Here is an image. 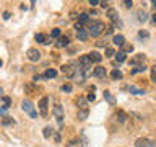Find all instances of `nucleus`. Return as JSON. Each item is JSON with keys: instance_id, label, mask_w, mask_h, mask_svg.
Returning a JSON list of instances; mask_svg holds the SVG:
<instances>
[{"instance_id": "1", "label": "nucleus", "mask_w": 156, "mask_h": 147, "mask_svg": "<svg viewBox=\"0 0 156 147\" xmlns=\"http://www.w3.org/2000/svg\"><path fill=\"white\" fill-rule=\"evenodd\" d=\"M104 29H106V26H104V23H102V21H91L88 33H91V36H99Z\"/></svg>"}, {"instance_id": "2", "label": "nucleus", "mask_w": 156, "mask_h": 147, "mask_svg": "<svg viewBox=\"0 0 156 147\" xmlns=\"http://www.w3.org/2000/svg\"><path fill=\"white\" fill-rule=\"evenodd\" d=\"M21 108H23V111L26 113V115L29 116V118H37V111L34 110V105L29 100H23V103H21Z\"/></svg>"}, {"instance_id": "3", "label": "nucleus", "mask_w": 156, "mask_h": 147, "mask_svg": "<svg viewBox=\"0 0 156 147\" xmlns=\"http://www.w3.org/2000/svg\"><path fill=\"white\" fill-rule=\"evenodd\" d=\"M76 64L75 62H70V64H65V66H62V72H63V75L68 77V78H72V77H75L76 75Z\"/></svg>"}, {"instance_id": "4", "label": "nucleus", "mask_w": 156, "mask_h": 147, "mask_svg": "<svg viewBox=\"0 0 156 147\" xmlns=\"http://www.w3.org/2000/svg\"><path fill=\"white\" fill-rule=\"evenodd\" d=\"M78 64H80V67L83 70V75L90 74V69H91V59H90V56H81L80 61H78Z\"/></svg>"}, {"instance_id": "5", "label": "nucleus", "mask_w": 156, "mask_h": 147, "mask_svg": "<svg viewBox=\"0 0 156 147\" xmlns=\"http://www.w3.org/2000/svg\"><path fill=\"white\" fill-rule=\"evenodd\" d=\"M135 147H156V141L146 139V137H140L135 141Z\"/></svg>"}, {"instance_id": "6", "label": "nucleus", "mask_w": 156, "mask_h": 147, "mask_svg": "<svg viewBox=\"0 0 156 147\" xmlns=\"http://www.w3.org/2000/svg\"><path fill=\"white\" fill-rule=\"evenodd\" d=\"M52 113H54V116H55V119H57V123H58V126H63V108L60 106V105H57V106H54V110H52Z\"/></svg>"}, {"instance_id": "7", "label": "nucleus", "mask_w": 156, "mask_h": 147, "mask_svg": "<svg viewBox=\"0 0 156 147\" xmlns=\"http://www.w3.org/2000/svg\"><path fill=\"white\" fill-rule=\"evenodd\" d=\"M47 103H49L47 95H44L41 100H39V113H41V116H44V118L47 116Z\"/></svg>"}, {"instance_id": "8", "label": "nucleus", "mask_w": 156, "mask_h": 147, "mask_svg": "<svg viewBox=\"0 0 156 147\" xmlns=\"http://www.w3.org/2000/svg\"><path fill=\"white\" fill-rule=\"evenodd\" d=\"M26 56H28V59L31 62H37L39 59H41V52H39L36 47H31V49H28V51H26Z\"/></svg>"}, {"instance_id": "9", "label": "nucleus", "mask_w": 156, "mask_h": 147, "mask_svg": "<svg viewBox=\"0 0 156 147\" xmlns=\"http://www.w3.org/2000/svg\"><path fill=\"white\" fill-rule=\"evenodd\" d=\"M88 115H90V110H88V106H81V108H78V119L80 121H85Z\"/></svg>"}, {"instance_id": "10", "label": "nucleus", "mask_w": 156, "mask_h": 147, "mask_svg": "<svg viewBox=\"0 0 156 147\" xmlns=\"http://www.w3.org/2000/svg\"><path fill=\"white\" fill-rule=\"evenodd\" d=\"M88 36H90V33L86 31L85 28H80V29H76V38L80 39V41H86Z\"/></svg>"}, {"instance_id": "11", "label": "nucleus", "mask_w": 156, "mask_h": 147, "mask_svg": "<svg viewBox=\"0 0 156 147\" xmlns=\"http://www.w3.org/2000/svg\"><path fill=\"white\" fill-rule=\"evenodd\" d=\"M93 75L98 77V78H104V77H106V69L101 67V66H98L94 70H93Z\"/></svg>"}, {"instance_id": "12", "label": "nucleus", "mask_w": 156, "mask_h": 147, "mask_svg": "<svg viewBox=\"0 0 156 147\" xmlns=\"http://www.w3.org/2000/svg\"><path fill=\"white\" fill-rule=\"evenodd\" d=\"M115 119L119 121V124H125V123L129 121V116H127L124 111H117V115H115Z\"/></svg>"}, {"instance_id": "13", "label": "nucleus", "mask_w": 156, "mask_h": 147, "mask_svg": "<svg viewBox=\"0 0 156 147\" xmlns=\"http://www.w3.org/2000/svg\"><path fill=\"white\" fill-rule=\"evenodd\" d=\"M143 62H145V54H138V56H135L130 61L132 66H140V64H143Z\"/></svg>"}, {"instance_id": "14", "label": "nucleus", "mask_w": 156, "mask_h": 147, "mask_svg": "<svg viewBox=\"0 0 156 147\" xmlns=\"http://www.w3.org/2000/svg\"><path fill=\"white\" fill-rule=\"evenodd\" d=\"M129 92H130V93H133V95H136V96L145 95V90H141V88L135 87V85H130V87H129Z\"/></svg>"}, {"instance_id": "15", "label": "nucleus", "mask_w": 156, "mask_h": 147, "mask_svg": "<svg viewBox=\"0 0 156 147\" xmlns=\"http://www.w3.org/2000/svg\"><path fill=\"white\" fill-rule=\"evenodd\" d=\"M90 56V59H91V62H101L102 61V56L99 52H96V51H93V52H90L88 54Z\"/></svg>"}, {"instance_id": "16", "label": "nucleus", "mask_w": 156, "mask_h": 147, "mask_svg": "<svg viewBox=\"0 0 156 147\" xmlns=\"http://www.w3.org/2000/svg\"><path fill=\"white\" fill-rule=\"evenodd\" d=\"M112 43H114V44H117V46H122V44L125 43V38L122 36V34H115V36L112 38Z\"/></svg>"}, {"instance_id": "17", "label": "nucleus", "mask_w": 156, "mask_h": 147, "mask_svg": "<svg viewBox=\"0 0 156 147\" xmlns=\"http://www.w3.org/2000/svg\"><path fill=\"white\" fill-rule=\"evenodd\" d=\"M57 46H58V47L68 46V38H67V36H60V38L57 39Z\"/></svg>"}, {"instance_id": "18", "label": "nucleus", "mask_w": 156, "mask_h": 147, "mask_svg": "<svg viewBox=\"0 0 156 147\" xmlns=\"http://www.w3.org/2000/svg\"><path fill=\"white\" fill-rule=\"evenodd\" d=\"M107 17H109V20H112V21H115L117 20V10L115 8H107Z\"/></svg>"}, {"instance_id": "19", "label": "nucleus", "mask_w": 156, "mask_h": 147, "mask_svg": "<svg viewBox=\"0 0 156 147\" xmlns=\"http://www.w3.org/2000/svg\"><path fill=\"white\" fill-rule=\"evenodd\" d=\"M136 17H138V21H146V20H148V13H146L145 10H138Z\"/></svg>"}, {"instance_id": "20", "label": "nucleus", "mask_w": 156, "mask_h": 147, "mask_svg": "<svg viewBox=\"0 0 156 147\" xmlns=\"http://www.w3.org/2000/svg\"><path fill=\"white\" fill-rule=\"evenodd\" d=\"M44 77H46V78H54V77H57V70H55V69H47L46 74H44Z\"/></svg>"}, {"instance_id": "21", "label": "nucleus", "mask_w": 156, "mask_h": 147, "mask_svg": "<svg viewBox=\"0 0 156 147\" xmlns=\"http://www.w3.org/2000/svg\"><path fill=\"white\" fill-rule=\"evenodd\" d=\"M88 21H90V15H88V13H81L80 17H78V23H80V24L88 23Z\"/></svg>"}, {"instance_id": "22", "label": "nucleus", "mask_w": 156, "mask_h": 147, "mask_svg": "<svg viewBox=\"0 0 156 147\" xmlns=\"http://www.w3.org/2000/svg\"><path fill=\"white\" fill-rule=\"evenodd\" d=\"M111 77L114 78V80H120V78L124 77V74H122L120 70H117V69H115V70H112V72H111Z\"/></svg>"}, {"instance_id": "23", "label": "nucleus", "mask_w": 156, "mask_h": 147, "mask_svg": "<svg viewBox=\"0 0 156 147\" xmlns=\"http://www.w3.org/2000/svg\"><path fill=\"white\" fill-rule=\"evenodd\" d=\"M104 98L111 103V105H115V98L111 95V92H107V90H106V92H104Z\"/></svg>"}, {"instance_id": "24", "label": "nucleus", "mask_w": 156, "mask_h": 147, "mask_svg": "<svg viewBox=\"0 0 156 147\" xmlns=\"http://www.w3.org/2000/svg\"><path fill=\"white\" fill-rule=\"evenodd\" d=\"M145 70H146L145 64H140V66H135V69L132 70V74H138V72H145Z\"/></svg>"}, {"instance_id": "25", "label": "nucleus", "mask_w": 156, "mask_h": 147, "mask_svg": "<svg viewBox=\"0 0 156 147\" xmlns=\"http://www.w3.org/2000/svg\"><path fill=\"white\" fill-rule=\"evenodd\" d=\"M52 134H54V131H52V127H51V126L44 127V137H46V139H49V137H51Z\"/></svg>"}, {"instance_id": "26", "label": "nucleus", "mask_w": 156, "mask_h": 147, "mask_svg": "<svg viewBox=\"0 0 156 147\" xmlns=\"http://www.w3.org/2000/svg\"><path fill=\"white\" fill-rule=\"evenodd\" d=\"M115 59H117V62H124L125 61V52L124 51H119L115 54Z\"/></svg>"}, {"instance_id": "27", "label": "nucleus", "mask_w": 156, "mask_h": 147, "mask_svg": "<svg viewBox=\"0 0 156 147\" xmlns=\"http://www.w3.org/2000/svg\"><path fill=\"white\" fill-rule=\"evenodd\" d=\"M122 51H124V52H132V51H133V46H132V44L124 43V44H122Z\"/></svg>"}, {"instance_id": "28", "label": "nucleus", "mask_w": 156, "mask_h": 147, "mask_svg": "<svg viewBox=\"0 0 156 147\" xmlns=\"http://www.w3.org/2000/svg\"><path fill=\"white\" fill-rule=\"evenodd\" d=\"M34 39H36V41H37V43H42V44H44V43H46V36H44V34H42V33H37V34H36V36H34Z\"/></svg>"}, {"instance_id": "29", "label": "nucleus", "mask_w": 156, "mask_h": 147, "mask_svg": "<svg viewBox=\"0 0 156 147\" xmlns=\"http://www.w3.org/2000/svg\"><path fill=\"white\" fill-rule=\"evenodd\" d=\"M86 101H88L86 98H83V96H80V98H78V100H76V105L80 106V108H81V106H86Z\"/></svg>"}, {"instance_id": "30", "label": "nucleus", "mask_w": 156, "mask_h": 147, "mask_svg": "<svg viewBox=\"0 0 156 147\" xmlns=\"http://www.w3.org/2000/svg\"><path fill=\"white\" fill-rule=\"evenodd\" d=\"M106 56H107V57H112V56H115V51H114L112 47H107V49H106Z\"/></svg>"}, {"instance_id": "31", "label": "nucleus", "mask_w": 156, "mask_h": 147, "mask_svg": "<svg viewBox=\"0 0 156 147\" xmlns=\"http://www.w3.org/2000/svg\"><path fill=\"white\" fill-rule=\"evenodd\" d=\"M12 123H13V119H12V118H8V116H5L3 119H2V124H5V126L12 124Z\"/></svg>"}, {"instance_id": "32", "label": "nucleus", "mask_w": 156, "mask_h": 147, "mask_svg": "<svg viewBox=\"0 0 156 147\" xmlns=\"http://www.w3.org/2000/svg\"><path fill=\"white\" fill-rule=\"evenodd\" d=\"M60 36V29H52V33H51V38H58Z\"/></svg>"}, {"instance_id": "33", "label": "nucleus", "mask_w": 156, "mask_h": 147, "mask_svg": "<svg viewBox=\"0 0 156 147\" xmlns=\"http://www.w3.org/2000/svg\"><path fill=\"white\" fill-rule=\"evenodd\" d=\"M62 92H72V85L70 83H65V85H62Z\"/></svg>"}, {"instance_id": "34", "label": "nucleus", "mask_w": 156, "mask_h": 147, "mask_svg": "<svg viewBox=\"0 0 156 147\" xmlns=\"http://www.w3.org/2000/svg\"><path fill=\"white\" fill-rule=\"evenodd\" d=\"M150 70H151V80L156 82V66H154V67H151Z\"/></svg>"}, {"instance_id": "35", "label": "nucleus", "mask_w": 156, "mask_h": 147, "mask_svg": "<svg viewBox=\"0 0 156 147\" xmlns=\"http://www.w3.org/2000/svg\"><path fill=\"white\" fill-rule=\"evenodd\" d=\"M99 5H101L102 8H109V0H101Z\"/></svg>"}, {"instance_id": "36", "label": "nucleus", "mask_w": 156, "mask_h": 147, "mask_svg": "<svg viewBox=\"0 0 156 147\" xmlns=\"http://www.w3.org/2000/svg\"><path fill=\"white\" fill-rule=\"evenodd\" d=\"M2 100H3V103H5V106H10V103H12V100H10V98L8 96H2Z\"/></svg>"}, {"instance_id": "37", "label": "nucleus", "mask_w": 156, "mask_h": 147, "mask_svg": "<svg viewBox=\"0 0 156 147\" xmlns=\"http://www.w3.org/2000/svg\"><path fill=\"white\" fill-rule=\"evenodd\" d=\"M138 36H140V38H148V36H150V33H148V31H143V29H141V31L138 33Z\"/></svg>"}, {"instance_id": "38", "label": "nucleus", "mask_w": 156, "mask_h": 147, "mask_svg": "<svg viewBox=\"0 0 156 147\" xmlns=\"http://www.w3.org/2000/svg\"><path fill=\"white\" fill-rule=\"evenodd\" d=\"M124 5H125V8H132V0H124Z\"/></svg>"}, {"instance_id": "39", "label": "nucleus", "mask_w": 156, "mask_h": 147, "mask_svg": "<svg viewBox=\"0 0 156 147\" xmlns=\"http://www.w3.org/2000/svg\"><path fill=\"white\" fill-rule=\"evenodd\" d=\"M94 98H96V96H94V93H91V92H90V93H88V96H86V100H88V101H93Z\"/></svg>"}, {"instance_id": "40", "label": "nucleus", "mask_w": 156, "mask_h": 147, "mask_svg": "<svg viewBox=\"0 0 156 147\" xmlns=\"http://www.w3.org/2000/svg\"><path fill=\"white\" fill-rule=\"evenodd\" d=\"M99 2L101 0H90V5L91 7H96V5H99Z\"/></svg>"}, {"instance_id": "41", "label": "nucleus", "mask_w": 156, "mask_h": 147, "mask_svg": "<svg viewBox=\"0 0 156 147\" xmlns=\"http://www.w3.org/2000/svg\"><path fill=\"white\" fill-rule=\"evenodd\" d=\"M7 113V106H0V115H5Z\"/></svg>"}, {"instance_id": "42", "label": "nucleus", "mask_w": 156, "mask_h": 147, "mask_svg": "<svg viewBox=\"0 0 156 147\" xmlns=\"http://www.w3.org/2000/svg\"><path fill=\"white\" fill-rule=\"evenodd\" d=\"M3 18H5V20H8V18H10V13H8V12H5V13H3Z\"/></svg>"}, {"instance_id": "43", "label": "nucleus", "mask_w": 156, "mask_h": 147, "mask_svg": "<svg viewBox=\"0 0 156 147\" xmlns=\"http://www.w3.org/2000/svg\"><path fill=\"white\" fill-rule=\"evenodd\" d=\"M151 3H153V7H154V10H156V0H151Z\"/></svg>"}, {"instance_id": "44", "label": "nucleus", "mask_w": 156, "mask_h": 147, "mask_svg": "<svg viewBox=\"0 0 156 147\" xmlns=\"http://www.w3.org/2000/svg\"><path fill=\"white\" fill-rule=\"evenodd\" d=\"M153 21L156 23V12H154V15H153Z\"/></svg>"}, {"instance_id": "45", "label": "nucleus", "mask_w": 156, "mask_h": 147, "mask_svg": "<svg viewBox=\"0 0 156 147\" xmlns=\"http://www.w3.org/2000/svg\"><path fill=\"white\" fill-rule=\"evenodd\" d=\"M3 96V92H2V88H0V98H2Z\"/></svg>"}, {"instance_id": "46", "label": "nucleus", "mask_w": 156, "mask_h": 147, "mask_svg": "<svg viewBox=\"0 0 156 147\" xmlns=\"http://www.w3.org/2000/svg\"><path fill=\"white\" fill-rule=\"evenodd\" d=\"M0 67H2V61H0Z\"/></svg>"}, {"instance_id": "47", "label": "nucleus", "mask_w": 156, "mask_h": 147, "mask_svg": "<svg viewBox=\"0 0 156 147\" xmlns=\"http://www.w3.org/2000/svg\"><path fill=\"white\" fill-rule=\"evenodd\" d=\"M33 2H36V0H33Z\"/></svg>"}]
</instances>
